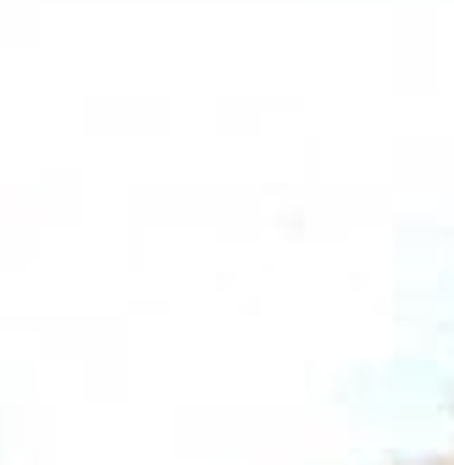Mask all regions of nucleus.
Here are the masks:
<instances>
[{"label": "nucleus", "instance_id": "f257e3e1", "mask_svg": "<svg viewBox=\"0 0 454 465\" xmlns=\"http://www.w3.org/2000/svg\"><path fill=\"white\" fill-rule=\"evenodd\" d=\"M449 411H454V382H449Z\"/></svg>", "mask_w": 454, "mask_h": 465}]
</instances>
